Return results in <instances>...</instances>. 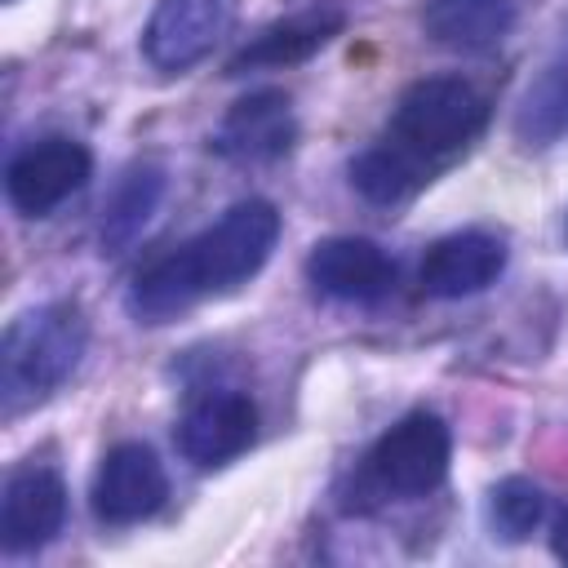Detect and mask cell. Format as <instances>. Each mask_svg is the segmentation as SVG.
<instances>
[{
    "instance_id": "6da1fadb",
    "label": "cell",
    "mask_w": 568,
    "mask_h": 568,
    "mask_svg": "<svg viewBox=\"0 0 568 568\" xmlns=\"http://www.w3.org/2000/svg\"><path fill=\"white\" fill-rule=\"evenodd\" d=\"M280 213L271 200H240L213 226L191 235L186 244L146 262L129 284V315L142 324H169L182 311L235 293L248 284L275 253Z\"/></svg>"
},
{
    "instance_id": "7a4b0ae2",
    "label": "cell",
    "mask_w": 568,
    "mask_h": 568,
    "mask_svg": "<svg viewBox=\"0 0 568 568\" xmlns=\"http://www.w3.org/2000/svg\"><path fill=\"white\" fill-rule=\"evenodd\" d=\"M89 346V320L75 302L27 306L9 320L0 342V404L4 417H18L44 404L80 368Z\"/></svg>"
},
{
    "instance_id": "3957f363",
    "label": "cell",
    "mask_w": 568,
    "mask_h": 568,
    "mask_svg": "<svg viewBox=\"0 0 568 568\" xmlns=\"http://www.w3.org/2000/svg\"><path fill=\"white\" fill-rule=\"evenodd\" d=\"M484 124H488V98L470 80L426 75L399 93V102L390 111L386 142H395L417 164L439 173L484 133Z\"/></svg>"
},
{
    "instance_id": "277c9868",
    "label": "cell",
    "mask_w": 568,
    "mask_h": 568,
    "mask_svg": "<svg viewBox=\"0 0 568 568\" xmlns=\"http://www.w3.org/2000/svg\"><path fill=\"white\" fill-rule=\"evenodd\" d=\"M448 462H453L448 422L430 408H417L377 435V444L364 457V470L377 493L408 501V497L435 493L448 475Z\"/></svg>"
},
{
    "instance_id": "5b68a950",
    "label": "cell",
    "mask_w": 568,
    "mask_h": 568,
    "mask_svg": "<svg viewBox=\"0 0 568 568\" xmlns=\"http://www.w3.org/2000/svg\"><path fill=\"white\" fill-rule=\"evenodd\" d=\"M93 173V155L84 142L49 133L27 142L9 169H4V195L22 217H49L53 209H62Z\"/></svg>"
},
{
    "instance_id": "8992f818",
    "label": "cell",
    "mask_w": 568,
    "mask_h": 568,
    "mask_svg": "<svg viewBox=\"0 0 568 568\" xmlns=\"http://www.w3.org/2000/svg\"><path fill=\"white\" fill-rule=\"evenodd\" d=\"M164 497H169V475L151 444L124 439L102 453L89 488V506L102 524H115V528L142 524L164 506Z\"/></svg>"
},
{
    "instance_id": "52a82bcc",
    "label": "cell",
    "mask_w": 568,
    "mask_h": 568,
    "mask_svg": "<svg viewBox=\"0 0 568 568\" xmlns=\"http://www.w3.org/2000/svg\"><path fill=\"white\" fill-rule=\"evenodd\" d=\"M257 439V404L235 386H213L186 404L178 417V448L200 470L226 466Z\"/></svg>"
},
{
    "instance_id": "ba28073f",
    "label": "cell",
    "mask_w": 568,
    "mask_h": 568,
    "mask_svg": "<svg viewBox=\"0 0 568 568\" xmlns=\"http://www.w3.org/2000/svg\"><path fill=\"white\" fill-rule=\"evenodd\" d=\"M235 4L240 0H155V13L142 31L146 62L169 75L195 67L231 31Z\"/></svg>"
},
{
    "instance_id": "9c48e42d",
    "label": "cell",
    "mask_w": 568,
    "mask_h": 568,
    "mask_svg": "<svg viewBox=\"0 0 568 568\" xmlns=\"http://www.w3.org/2000/svg\"><path fill=\"white\" fill-rule=\"evenodd\" d=\"M297 142V115L293 98L284 89H253L231 111L209 138V151L231 160V164H271L288 155Z\"/></svg>"
},
{
    "instance_id": "30bf717a",
    "label": "cell",
    "mask_w": 568,
    "mask_h": 568,
    "mask_svg": "<svg viewBox=\"0 0 568 568\" xmlns=\"http://www.w3.org/2000/svg\"><path fill=\"white\" fill-rule=\"evenodd\" d=\"M306 280L333 302L373 306L395 288V262L377 240L328 235L306 253Z\"/></svg>"
},
{
    "instance_id": "8fae6325",
    "label": "cell",
    "mask_w": 568,
    "mask_h": 568,
    "mask_svg": "<svg viewBox=\"0 0 568 568\" xmlns=\"http://www.w3.org/2000/svg\"><path fill=\"white\" fill-rule=\"evenodd\" d=\"M67 524V484L53 466H18L4 479L0 501V541L9 555H27L49 546Z\"/></svg>"
},
{
    "instance_id": "7c38bea8",
    "label": "cell",
    "mask_w": 568,
    "mask_h": 568,
    "mask_svg": "<svg viewBox=\"0 0 568 568\" xmlns=\"http://www.w3.org/2000/svg\"><path fill=\"white\" fill-rule=\"evenodd\" d=\"M501 271H506V240L497 231L470 226V231H453L435 240L422 257L417 280L426 297L457 302V297H475L488 284H497Z\"/></svg>"
},
{
    "instance_id": "4fadbf2b",
    "label": "cell",
    "mask_w": 568,
    "mask_h": 568,
    "mask_svg": "<svg viewBox=\"0 0 568 568\" xmlns=\"http://www.w3.org/2000/svg\"><path fill=\"white\" fill-rule=\"evenodd\" d=\"M346 13L337 4H315L302 13H288L271 27H262L231 62L226 75H244V71H280V67H297L306 58H315L333 36H342Z\"/></svg>"
},
{
    "instance_id": "5bb4252c",
    "label": "cell",
    "mask_w": 568,
    "mask_h": 568,
    "mask_svg": "<svg viewBox=\"0 0 568 568\" xmlns=\"http://www.w3.org/2000/svg\"><path fill=\"white\" fill-rule=\"evenodd\" d=\"M164 191H169V173L160 164H129L102 204V226H98L102 253H124L155 217Z\"/></svg>"
},
{
    "instance_id": "9a60e30c",
    "label": "cell",
    "mask_w": 568,
    "mask_h": 568,
    "mask_svg": "<svg viewBox=\"0 0 568 568\" xmlns=\"http://www.w3.org/2000/svg\"><path fill=\"white\" fill-rule=\"evenodd\" d=\"M422 27L444 49L479 53L515 27V0H426Z\"/></svg>"
},
{
    "instance_id": "2e32d148",
    "label": "cell",
    "mask_w": 568,
    "mask_h": 568,
    "mask_svg": "<svg viewBox=\"0 0 568 568\" xmlns=\"http://www.w3.org/2000/svg\"><path fill=\"white\" fill-rule=\"evenodd\" d=\"M435 173L426 164H417L408 151H399L395 142H373L364 146L355 160H351V186L368 200V204H382V209H395V204H408Z\"/></svg>"
},
{
    "instance_id": "e0dca14e",
    "label": "cell",
    "mask_w": 568,
    "mask_h": 568,
    "mask_svg": "<svg viewBox=\"0 0 568 568\" xmlns=\"http://www.w3.org/2000/svg\"><path fill=\"white\" fill-rule=\"evenodd\" d=\"M515 133L528 142V146H550L555 138L568 133V71L555 67L546 71L528 93H524V106L515 115Z\"/></svg>"
},
{
    "instance_id": "ac0fdd59",
    "label": "cell",
    "mask_w": 568,
    "mask_h": 568,
    "mask_svg": "<svg viewBox=\"0 0 568 568\" xmlns=\"http://www.w3.org/2000/svg\"><path fill=\"white\" fill-rule=\"evenodd\" d=\"M546 493L532 484V479H519V475H510V479H501L493 493H488V528H493V537H501V541H524V537H532L537 528H541V519H546Z\"/></svg>"
},
{
    "instance_id": "d6986e66",
    "label": "cell",
    "mask_w": 568,
    "mask_h": 568,
    "mask_svg": "<svg viewBox=\"0 0 568 568\" xmlns=\"http://www.w3.org/2000/svg\"><path fill=\"white\" fill-rule=\"evenodd\" d=\"M550 550H555V555L568 564V510L555 519V532H550Z\"/></svg>"
}]
</instances>
